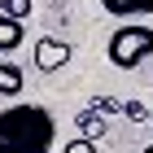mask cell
Wrapping results in <instances>:
<instances>
[{
    "label": "cell",
    "mask_w": 153,
    "mask_h": 153,
    "mask_svg": "<svg viewBox=\"0 0 153 153\" xmlns=\"http://www.w3.org/2000/svg\"><path fill=\"white\" fill-rule=\"evenodd\" d=\"M88 109H96V114H123V101H109V96H96V101H88Z\"/></svg>",
    "instance_id": "cell-10"
},
{
    "label": "cell",
    "mask_w": 153,
    "mask_h": 153,
    "mask_svg": "<svg viewBox=\"0 0 153 153\" xmlns=\"http://www.w3.org/2000/svg\"><path fill=\"white\" fill-rule=\"evenodd\" d=\"M149 123H153V105H149Z\"/></svg>",
    "instance_id": "cell-12"
},
{
    "label": "cell",
    "mask_w": 153,
    "mask_h": 153,
    "mask_svg": "<svg viewBox=\"0 0 153 153\" xmlns=\"http://www.w3.org/2000/svg\"><path fill=\"white\" fill-rule=\"evenodd\" d=\"M140 153H153V144H149V149H140Z\"/></svg>",
    "instance_id": "cell-13"
},
{
    "label": "cell",
    "mask_w": 153,
    "mask_h": 153,
    "mask_svg": "<svg viewBox=\"0 0 153 153\" xmlns=\"http://www.w3.org/2000/svg\"><path fill=\"white\" fill-rule=\"evenodd\" d=\"M18 44H26V22H18V18H4V13H0V57H13V53H18Z\"/></svg>",
    "instance_id": "cell-4"
},
{
    "label": "cell",
    "mask_w": 153,
    "mask_h": 153,
    "mask_svg": "<svg viewBox=\"0 0 153 153\" xmlns=\"http://www.w3.org/2000/svg\"><path fill=\"white\" fill-rule=\"evenodd\" d=\"M0 13H4V18L26 22V18H31V0H0Z\"/></svg>",
    "instance_id": "cell-8"
},
{
    "label": "cell",
    "mask_w": 153,
    "mask_h": 153,
    "mask_svg": "<svg viewBox=\"0 0 153 153\" xmlns=\"http://www.w3.org/2000/svg\"><path fill=\"white\" fill-rule=\"evenodd\" d=\"M101 9L114 13V18H123V22H131V18H149L153 0H101Z\"/></svg>",
    "instance_id": "cell-5"
},
{
    "label": "cell",
    "mask_w": 153,
    "mask_h": 153,
    "mask_svg": "<svg viewBox=\"0 0 153 153\" xmlns=\"http://www.w3.org/2000/svg\"><path fill=\"white\" fill-rule=\"evenodd\" d=\"M57 140V118L35 101L0 109V153H48Z\"/></svg>",
    "instance_id": "cell-1"
},
{
    "label": "cell",
    "mask_w": 153,
    "mask_h": 153,
    "mask_svg": "<svg viewBox=\"0 0 153 153\" xmlns=\"http://www.w3.org/2000/svg\"><path fill=\"white\" fill-rule=\"evenodd\" d=\"M66 153H101V149H96V140H88V136H74V140L66 144Z\"/></svg>",
    "instance_id": "cell-11"
},
{
    "label": "cell",
    "mask_w": 153,
    "mask_h": 153,
    "mask_svg": "<svg viewBox=\"0 0 153 153\" xmlns=\"http://www.w3.org/2000/svg\"><path fill=\"white\" fill-rule=\"evenodd\" d=\"M70 53L74 48L66 44L61 35H44L35 44V70H44V74H57L61 66H70Z\"/></svg>",
    "instance_id": "cell-3"
},
{
    "label": "cell",
    "mask_w": 153,
    "mask_h": 153,
    "mask_svg": "<svg viewBox=\"0 0 153 153\" xmlns=\"http://www.w3.org/2000/svg\"><path fill=\"white\" fill-rule=\"evenodd\" d=\"M22 66L9 57H0V96H22Z\"/></svg>",
    "instance_id": "cell-6"
},
{
    "label": "cell",
    "mask_w": 153,
    "mask_h": 153,
    "mask_svg": "<svg viewBox=\"0 0 153 153\" xmlns=\"http://www.w3.org/2000/svg\"><path fill=\"white\" fill-rule=\"evenodd\" d=\"M123 118H131V123H149V105H144V101H123Z\"/></svg>",
    "instance_id": "cell-9"
},
{
    "label": "cell",
    "mask_w": 153,
    "mask_h": 153,
    "mask_svg": "<svg viewBox=\"0 0 153 153\" xmlns=\"http://www.w3.org/2000/svg\"><path fill=\"white\" fill-rule=\"evenodd\" d=\"M105 57L114 61L118 70H136V66H144V61L153 57V26H144V22H123L109 35V44H105Z\"/></svg>",
    "instance_id": "cell-2"
},
{
    "label": "cell",
    "mask_w": 153,
    "mask_h": 153,
    "mask_svg": "<svg viewBox=\"0 0 153 153\" xmlns=\"http://www.w3.org/2000/svg\"><path fill=\"white\" fill-rule=\"evenodd\" d=\"M74 127H79V136H88V140H101V136H105V114L83 109V114L74 118Z\"/></svg>",
    "instance_id": "cell-7"
}]
</instances>
